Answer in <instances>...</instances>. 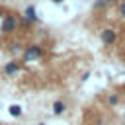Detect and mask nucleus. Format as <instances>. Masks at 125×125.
<instances>
[{
  "label": "nucleus",
  "instance_id": "f257e3e1",
  "mask_svg": "<svg viewBox=\"0 0 125 125\" xmlns=\"http://www.w3.org/2000/svg\"><path fill=\"white\" fill-rule=\"evenodd\" d=\"M16 29H18V18L14 14H6L2 18V21H0V33L2 35H10Z\"/></svg>",
  "mask_w": 125,
  "mask_h": 125
},
{
  "label": "nucleus",
  "instance_id": "f03ea898",
  "mask_svg": "<svg viewBox=\"0 0 125 125\" xmlns=\"http://www.w3.org/2000/svg\"><path fill=\"white\" fill-rule=\"evenodd\" d=\"M43 57V49L41 45H29L23 49V62H31V61H39Z\"/></svg>",
  "mask_w": 125,
  "mask_h": 125
},
{
  "label": "nucleus",
  "instance_id": "7ed1b4c3",
  "mask_svg": "<svg viewBox=\"0 0 125 125\" xmlns=\"http://www.w3.org/2000/svg\"><path fill=\"white\" fill-rule=\"evenodd\" d=\"M100 39H102V43H104L105 47H109V45H113V43L117 41V31H115L113 27H105V29H102V33H100Z\"/></svg>",
  "mask_w": 125,
  "mask_h": 125
},
{
  "label": "nucleus",
  "instance_id": "20e7f679",
  "mask_svg": "<svg viewBox=\"0 0 125 125\" xmlns=\"http://www.w3.org/2000/svg\"><path fill=\"white\" fill-rule=\"evenodd\" d=\"M20 68H21V62L20 61H10V62L4 64V74L6 76H14V74L20 72Z\"/></svg>",
  "mask_w": 125,
  "mask_h": 125
},
{
  "label": "nucleus",
  "instance_id": "39448f33",
  "mask_svg": "<svg viewBox=\"0 0 125 125\" xmlns=\"http://www.w3.org/2000/svg\"><path fill=\"white\" fill-rule=\"evenodd\" d=\"M23 18H27L31 23H33V21H37V10H35V6H27V8H25V12H23Z\"/></svg>",
  "mask_w": 125,
  "mask_h": 125
},
{
  "label": "nucleus",
  "instance_id": "423d86ee",
  "mask_svg": "<svg viewBox=\"0 0 125 125\" xmlns=\"http://www.w3.org/2000/svg\"><path fill=\"white\" fill-rule=\"evenodd\" d=\"M64 109H66V105H64V102H61V100H57V102L53 104V113H55V115H62V113H64Z\"/></svg>",
  "mask_w": 125,
  "mask_h": 125
},
{
  "label": "nucleus",
  "instance_id": "0eeeda50",
  "mask_svg": "<svg viewBox=\"0 0 125 125\" xmlns=\"http://www.w3.org/2000/svg\"><path fill=\"white\" fill-rule=\"evenodd\" d=\"M8 113H10L12 117H20V115L23 113V109H21V105H18V104H12V105L8 107Z\"/></svg>",
  "mask_w": 125,
  "mask_h": 125
},
{
  "label": "nucleus",
  "instance_id": "6e6552de",
  "mask_svg": "<svg viewBox=\"0 0 125 125\" xmlns=\"http://www.w3.org/2000/svg\"><path fill=\"white\" fill-rule=\"evenodd\" d=\"M107 6H109V4H107L105 0H96V2L92 4V8H94V10H105Z\"/></svg>",
  "mask_w": 125,
  "mask_h": 125
},
{
  "label": "nucleus",
  "instance_id": "1a4fd4ad",
  "mask_svg": "<svg viewBox=\"0 0 125 125\" xmlns=\"http://www.w3.org/2000/svg\"><path fill=\"white\" fill-rule=\"evenodd\" d=\"M117 16L125 20V0H121V2L117 4Z\"/></svg>",
  "mask_w": 125,
  "mask_h": 125
},
{
  "label": "nucleus",
  "instance_id": "9d476101",
  "mask_svg": "<svg viewBox=\"0 0 125 125\" xmlns=\"http://www.w3.org/2000/svg\"><path fill=\"white\" fill-rule=\"evenodd\" d=\"M18 25H21V27H29V25H31V21H29L27 18H23V16H21V18H18Z\"/></svg>",
  "mask_w": 125,
  "mask_h": 125
},
{
  "label": "nucleus",
  "instance_id": "9b49d317",
  "mask_svg": "<svg viewBox=\"0 0 125 125\" xmlns=\"http://www.w3.org/2000/svg\"><path fill=\"white\" fill-rule=\"evenodd\" d=\"M10 51H21V43H10Z\"/></svg>",
  "mask_w": 125,
  "mask_h": 125
},
{
  "label": "nucleus",
  "instance_id": "f8f14e48",
  "mask_svg": "<svg viewBox=\"0 0 125 125\" xmlns=\"http://www.w3.org/2000/svg\"><path fill=\"white\" fill-rule=\"evenodd\" d=\"M107 100H109V104H111V105H115V104L119 102V98H117V96H109Z\"/></svg>",
  "mask_w": 125,
  "mask_h": 125
},
{
  "label": "nucleus",
  "instance_id": "ddd939ff",
  "mask_svg": "<svg viewBox=\"0 0 125 125\" xmlns=\"http://www.w3.org/2000/svg\"><path fill=\"white\" fill-rule=\"evenodd\" d=\"M4 16H6V12H4L2 8H0V18H4Z\"/></svg>",
  "mask_w": 125,
  "mask_h": 125
},
{
  "label": "nucleus",
  "instance_id": "4468645a",
  "mask_svg": "<svg viewBox=\"0 0 125 125\" xmlns=\"http://www.w3.org/2000/svg\"><path fill=\"white\" fill-rule=\"evenodd\" d=\"M53 2H55V4H61V2H62V0H53Z\"/></svg>",
  "mask_w": 125,
  "mask_h": 125
},
{
  "label": "nucleus",
  "instance_id": "2eb2a0df",
  "mask_svg": "<svg viewBox=\"0 0 125 125\" xmlns=\"http://www.w3.org/2000/svg\"><path fill=\"white\" fill-rule=\"evenodd\" d=\"M105 2H107V4H113V2H115V0H105Z\"/></svg>",
  "mask_w": 125,
  "mask_h": 125
},
{
  "label": "nucleus",
  "instance_id": "dca6fc26",
  "mask_svg": "<svg viewBox=\"0 0 125 125\" xmlns=\"http://www.w3.org/2000/svg\"><path fill=\"white\" fill-rule=\"evenodd\" d=\"M37 125H47V123H43V121H41V123H37Z\"/></svg>",
  "mask_w": 125,
  "mask_h": 125
},
{
  "label": "nucleus",
  "instance_id": "f3484780",
  "mask_svg": "<svg viewBox=\"0 0 125 125\" xmlns=\"http://www.w3.org/2000/svg\"><path fill=\"white\" fill-rule=\"evenodd\" d=\"M121 90H123V92H125V84H123V88H121Z\"/></svg>",
  "mask_w": 125,
  "mask_h": 125
}]
</instances>
